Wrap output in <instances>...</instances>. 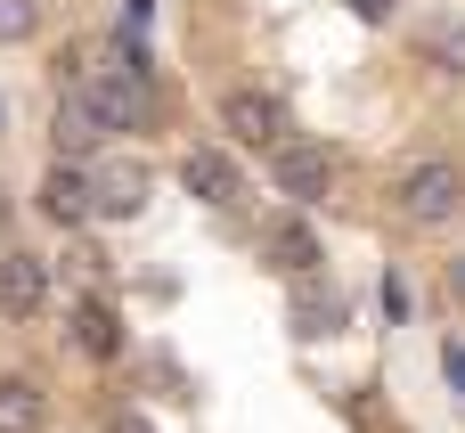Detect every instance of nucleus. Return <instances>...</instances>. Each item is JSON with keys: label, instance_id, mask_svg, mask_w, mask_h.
I'll return each mask as SVG.
<instances>
[{"label": "nucleus", "instance_id": "nucleus-1", "mask_svg": "<svg viewBox=\"0 0 465 433\" xmlns=\"http://www.w3.org/2000/svg\"><path fill=\"white\" fill-rule=\"evenodd\" d=\"M392 213L409 221V229H450L465 213V172L450 156H425V164H409L401 180H392Z\"/></svg>", "mask_w": 465, "mask_h": 433}, {"label": "nucleus", "instance_id": "nucleus-2", "mask_svg": "<svg viewBox=\"0 0 465 433\" xmlns=\"http://www.w3.org/2000/svg\"><path fill=\"white\" fill-rule=\"evenodd\" d=\"M335 147H319V139H278L270 147V188L286 196V205H319V196H335Z\"/></svg>", "mask_w": 465, "mask_h": 433}, {"label": "nucleus", "instance_id": "nucleus-3", "mask_svg": "<svg viewBox=\"0 0 465 433\" xmlns=\"http://www.w3.org/2000/svg\"><path fill=\"white\" fill-rule=\"evenodd\" d=\"M221 131L245 139V147H262V156H270L278 139H294V131H286V98H270V90H229V98H221Z\"/></svg>", "mask_w": 465, "mask_h": 433}, {"label": "nucleus", "instance_id": "nucleus-4", "mask_svg": "<svg viewBox=\"0 0 465 433\" xmlns=\"http://www.w3.org/2000/svg\"><path fill=\"white\" fill-rule=\"evenodd\" d=\"M180 188H188L196 205H213V213L245 205V172H237L229 147H188V156H180Z\"/></svg>", "mask_w": 465, "mask_h": 433}, {"label": "nucleus", "instance_id": "nucleus-5", "mask_svg": "<svg viewBox=\"0 0 465 433\" xmlns=\"http://www.w3.org/2000/svg\"><path fill=\"white\" fill-rule=\"evenodd\" d=\"M41 213L49 221H98V172L90 164H74V156H57L49 172H41Z\"/></svg>", "mask_w": 465, "mask_h": 433}, {"label": "nucleus", "instance_id": "nucleus-6", "mask_svg": "<svg viewBox=\"0 0 465 433\" xmlns=\"http://www.w3.org/2000/svg\"><path fill=\"white\" fill-rule=\"evenodd\" d=\"M262 262H270V270H286V278H319L327 246H319V229L302 221V205H294V213H278V221L262 229Z\"/></svg>", "mask_w": 465, "mask_h": 433}, {"label": "nucleus", "instance_id": "nucleus-7", "mask_svg": "<svg viewBox=\"0 0 465 433\" xmlns=\"http://www.w3.org/2000/svg\"><path fill=\"white\" fill-rule=\"evenodd\" d=\"M49 303V262L33 246H0V319H41Z\"/></svg>", "mask_w": 465, "mask_h": 433}, {"label": "nucleus", "instance_id": "nucleus-8", "mask_svg": "<svg viewBox=\"0 0 465 433\" xmlns=\"http://www.w3.org/2000/svg\"><path fill=\"white\" fill-rule=\"evenodd\" d=\"M286 327H294L302 344H327V336L351 327V303H343L335 287H319V278H294V295H286Z\"/></svg>", "mask_w": 465, "mask_h": 433}, {"label": "nucleus", "instance_id": "nucleus-9", "mask_svg": "<svg viewBox=\"0 0 465 433\" xmlns=\"http://www.w3.org/2000/svg\"><path fill=\"white\" fill-rule=\"evenodd\" d=\"M49 147H57V156H74V164H90V156L106 147V123H98V106H90V90H82V82L57 98V115H49Z\"/></svg>", "mask_w": 465, "mask_h": 433}, {"label": "nucleus", "instance_id": "nucleus-10", "mask_svg": "<svg viewBox=\"0 0 465 433\" xmlns=\"http://www.w3.org/2000/svg\"><path fill=\"white\" fill-rule=\"evenodd\" d=\"M65 327H74V344H82L90 360H123V319H114V303L82 295V303H65Z\"/></svg>", "mask_w": 465, "mask_h": 433}, {"label": "nucleus", "instance_id": "nucleus-11", "mask_svg": "<svg viewBox=\"0 0 465 433\" xmlns=\"http://www.w3.org/2000/svg\"><path fill=\"white\" fill-rule=\"evenodd\" d=\"M147 213V172L139 164H106L98 172V221H139Z\"/></svg>", "mask_w": 465, "mask_h": 433}, {"label": "nucleus", "instance_id": "nucleus-12", "mask_svg": "<svg viewBox=\"0 0 465 433\" xmlns=\"http://www.w3.org/2000/svg\"><path fill=\"white\" fill-rule=\"evenodd\" d=\"M49 426V393L33 377H0V433H41Z\"/></svg>", "mask_w": 465, "mask_h": 433}, {"label": "nucleus", "instance_id": "nucleus-13", "mask_svg": "<svg viewBox=\"0 0 465 433\" xmlns=\"http://www.w3.org/2000/svg\"><path fill=\"white\" fill-rule=\"evenodd\" d=\"M425 57L441 74H465V25H425Z\"/></svg>", "mask_w": 465, "mask_h": 433}, {"label": "nucleus", "instance_id": "nucleus-14", "mask_svg": "<svg viewBox=\"0 0 465 433\" xmlns=\"http://www.w3.org/2000/svg\"><path fill=\"white\" fill-rule=\"evenodd\" d=\"M33 33H41V0H0V49L33 41Z\"/></svg>", "mask_w": 465, "mask_h": 433}, {"label": "nucleus", "instance_id": "nucleus-15", "mask_svg": "<svg viewBox=\"0 0 465 433\" xmlns=\"http://www.w3.org/2000/svg\"><path fill=\"white\" fill-rule=\"evenodd\" d=\"M392 8H401V0H351V16H360V25H384Z\"/></svg>", "mask_w": 465, "mask_h": 433}, {"label": "nucleus", "instance_id": "nucleus-16", "mask_svg": "<svg viewBox=\"0 0 465 433\" xmlns=\"http://www.w3.org/2000/svg\"><path fill=\"white\" fill-rule=\"evenodd\" d=\"M441 368H450V385H465V352H458V344L441 352Z\"/></svg>", "mask_w": 465, "mask_h": 433}, {"label": "nucleus", "instance_id": "nucleus-17", "mask_svg": "<svg viewBox=\"0 0 465 433\" xmlns=\"http://www.w3.org/2000/svg\"><path fill=\"white\" fill-rule=\"evenodd\" d=\"M441 278H450V295H458V303H465V254H458V262H450V270H441Z\"/></svg>", "mask_w": 465, "mask_h": 433}, {"label": "nucleus", "instance_id": "nucleus-18", "mask_svg": "<svg viewBox=\"0 0 465 433\" xmlns=\"http://www.w3.org/2000/svg\"><path fill=\"white\" fill-rule=\"evenodd\" d=\"M8 221H16V205H8V188H0V246H8Z\"/></svg>", "mask_w": 465, "mask_h": 433}, {"label": "nucleus", "instance_id": "nucleus-19", "mask_svg": "<svg viewBox=\"0 0 465 433\" xmlns=\"http://www.w3.org/2000/svg\"><path fill=\"white\" fill-rule=\"evenodd\" d=\"M114 433H147V418H114Z\"/></svg>", "mask_w": 465, "mask_h": 433}, {"label": "nucleus", "instance_id": "nucleus-20", "mask_svg": "<svg viewBox=\"0 0 465 433\" xmlns=\"http://www.w3.org/2000/svg\"><path fill=\"white\" fill-rule=\"evenodd\" d=\"M0 131H8V98H0Z\"/></svg>", "mask_w": 465, "mask_h": 433}]
</instances>
